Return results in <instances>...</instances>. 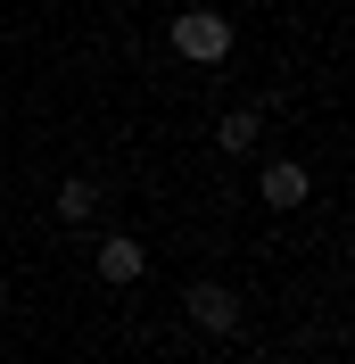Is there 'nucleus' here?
<instances>
[{"mask_svg":"<svg viewBox=\"0 0 355 364\" xmlns=\"http://www.w3.org/2000/svg\"><path fill=\"white\" fill-rule=\"evenodd\" d=\"M174 50L190 58V67H215L223 50H231V25H223L215 9H182L174 17Z\"/></svg>","mask_w":355,"mask_h":364,"instance_id":"nucleus-1","label":"nucleus"},{"mask_svg":"<svg viewBox=\"0 0 355 364\" xmlns=\"http://www.w3.org/2000/svg\"><path fill=\"white\" fill-rule=\"evenodd\" d=\"M190 323L199 331H240V290L231 282H190Z\"/></svg>","mask_w":355,"mask_h":364,"instance_id":"nucleus-2","label":"nucleus"},{"mask_svg":"<svg viewBox=\"0 0 355 364\" xmlns=\"http://www.w3.org/2000/svg\"><path fill=\"white\" fill-rule=\"evenodd\" d=\"M256 191H265V207H306V166H297V158L265 166V182H256Z\"/></svg>","mask_w":355,"mask_h":364,"instance_id":"nucleus-3","label":"nucleus"},{"mask_svg":"<svg viewBox=\"0 0 355 364\" xmlns=\"http://www.w3.org/2000/svg\"><path fill=\"white\" fill-rule=\"evenodd\" d=\"M50 207H58V224H91V207H99V191H91V182L75 174V182H58V199H50Z\"/></svg>","mask_w":355,"mask_h":364,"instance_id":"nucleus-4","label":"nucleus"},{"mask_svg":"<svg viewBox=\"0 0 355 364\" xmlns=\"http://www.w3.org/2000/svg\"><path fill=\"white\" fill-rule=\"evenodd\" d=\"M99 282H141V240H108L99 249Z\"/></svg>","mask_w":355,"mask_h":364,"instance_id":"nucleus-5","label":"nucleus"},{"mask_svg":"<svg viewBox=\"0 0 355 364\" xmlns=\"http://www.w3.org/2000/svg\"><path fill=\"white\" fill-rule=\"evenodd\" d=\"M215 141H223V149H248V141H256V108H231L215 124Z\"/></svg>","mask_w":355,"mask_h":364,"instance_id":"nucleus-6","label":"nucleus"}]
</instances>
